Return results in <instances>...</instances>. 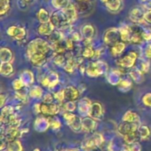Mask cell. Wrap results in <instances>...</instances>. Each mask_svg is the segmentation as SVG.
<instances>
[{
	"label": "cell",
	"instance_id": "cell-1",
	"mask_svg": "<svg viewBox=\"0 0 151 151\" xmlns=\"http://www.w3.org/2000/svg\"><path fill=\"white\" fill-rule=\"evenodd\" d=\"M50 50V46L47 42L43 40L37 39L34 40L29 44L27 47V54L28 56H33L36 54L45 55L48 53Z\"/></svg>",
	"mask_w": 151,
	"mask_h": 151
},
{
	"label": "cell",
	"instance_id": "cell-2",
	"mask_svg": "<svg viewBox=\"0 0 151 151\" xmlns=\"http://www.w3.org/2000/svg\"><path fill=\"white\" fill-rule=\"evenodd\" d=\"M50 22L55 27H61L62 25H64L65 24L68 23L63 11H58V12L54 13L53 15L50 17Z\"/></svg>",
	"mask_w": 151,
	"mask_h": 151
},
{
	"label": "cell",
	"instance_id": "cell-3",
	"mask_svg": "<svg viewBox=\"0 0 151 151\" xmlns=\"http://www.w3.org/2000/svg\"><path fill=\"white\" fill-rule=\"evenodd\" d=\"M8 34L9 36H12V37L15 38L17 40H23L25 36V30L24 28L19 27H17V26H12V27H10L8 29V31H7Z\"/></svg>",
	"mask_w": 151,
	"mask_h": 151
},
{
	"label": "cell",
	"instance_id": "cell-4",
	"mask_svg": "<svg viewBox=\"0 0 151 151\" xmlns=\"http://www.w3.org/2000/svg\"><path fill=\"white\" fill-rule=\"evenodd\" d=\"M68 20V23H71L77 17V10L73 5H69L67 8L62 10Z\"/></svg>",
	"mask_w": 151,
	"mask_h": 151
},
{
	"label": "cell",
	"instance_id": "cell-5",
	"mask_svg": "<svg viewBox=\"0 0 151 151\" xmlns=\"http://www.w3.org/2000/svg\"><path fill=\"white\" fill-rule=\"evenodd\" d=\"M138 129V125L136 123H130V122H125L122 123L119 126V132L123 135L127 134V133H132V132H136Z\"/></svg>",
	"mask_w": 151,
	"mask_h": 151
},
{
	"label": "cell",
	"instance_id": "cell-6",
	"mask_svg": "<svg viewBox=\"0 0 151 151\" xmlns=\"http://www.w3.org/2000/svg\"><path fill=\"white\" fill-rule=\"evenodd\" d=\"M118 38V31L116 29H112V30H108L105 33V36H104V42L108 45L113 46L117 43Z\"/></svg>",
	"mask_w": 151,
	"mask_h": 151
},
{
	"label": "cell",
	"instance_id": "cell-7",
	"mask_svg": "<svg viewBox=\"0 0 151 151\" xmlns=\"http://www.w3.org/2000/svg\"><path fill=\"white\" fill-rule=\"evenodd\" d=\"M136 56H137V55H136V53H134V52H130L125 57H123L122 59H120L119 60V64L122 67H123V68H130L134 64L135 60L136 59Z\"/></svg>",
	"mask_w": 151,
	"mask_h": 151
},
{
	"label": "cell",
	"instance_id": "cell-8",
	"mask_svg": "<svg viewBox=\"0 0 151 151\" xmlns=\"http://www.w3.org/2000/svg\"><path fill=\"white\" fill-rule=\"evenodd\" d=\"M144 16L145 14H143L142 10L139 9V8H133L130 13V19L133 22L141 23L142 22H143Z\"/></svg>",
	"mask_w": 151,
	"mask_h": 151
},
{
	"label": "cell",
	"instance_id": "cell-9",
	"mask_svg": "<svg viewBox=\"0 0 151 151\" xmlns=\"http://www.w3.org/2000/svg\"><path fill=\"white\" fill-rule=\"evenodd\" d=\"M64 95H65V99L70 101H73L78 98L79 93L77 90L75 89L73 87H68L66 89L64 90Z\"/></svg>",
	"mask_w": 151,
	"mask_h": 151
},
{
	"label": "cell",
	"instance_id": "cell-10",
	"mask_svg": "<svg viewBox=\"0 0 151 151\" xmlns=\"http://www.w3.org/2000/svg\"><path fill=\"white\" fill-rule=\"evenodd\" d=\"M54 26L48 22L47 23H43L39 27V33L42 35H50L53 31V28H54Z\"/></svg>",
	"mask_w": 151,
	"mask_h": 151
},
{
	"label": "cell",
	"instance_id": "cell-11",
	"mask_svg": "<svg viewBox=\"0 0 151 151\" xmlns=\"http://www.w3.org/2000/svg\"><path fill=\"white\" fill-rule=\"evenodd\" d=\"M102 113V109H101V104L98 103H94L91 105V109L89 110V114L93 118H99Z\"/></svg>",
	"mask_w": 151,
	"mask_h": 151
},
{
	"label": "cell",
	"instance_id": "cell-12",
	"mask_svg": "<svg viewBox=\"0 0 151 151\" xmlns=\"http://www.w3.org/2000/svg\"><path fill=\"white\" fill-rule=\"evenodd\" d=\"M104 5L109 10L112 11H116L121 7L120 0H102Z\"/></svg>",
	"mask_w": 151,
	"mask_h": 151
},
{
	"label": "cell",
	"instance_id": "cell-13",
	"mask_svg": "<svg viewBox=\"0 0 151 151\" xmlns=\"http://www.w3.org/2000/svg\"><path fill=\"white\" fill-rule=\"evenodd\" d=\"M139 118L137 114L131 111H127L123 116V121L125 122L136 123L139 122Z\"/></svg>",
	"mask_w": 151,
	"mask_h": 151
},
{
	"label": "cell",
	"instance_id": "cell-14",
	"mask_svg": "<svg viewBox=\"0 0 151 151\" xmlns=\"http://www.w3.org/2000/svg\"><path fill=\"white\" fill-rule=\"evenodd\" d=\"M21 133H20L19 130H17V128H12L11 127L8 132H7L6 134V139L9 142H14L15 141V139L19 137Z\"/></svg>",
	"mask_w": 151,
	"mask_h": 151
},
{
	"label": "cell",
	"instance_id": "cell-15",
	"mask_svg": "<svg viewBox=\"0 0 151 151\" xmlns=\"http://www.w3.org/2000/svg\"><path fill=\"white\" fill-rule=\"evenodd\" d=\"M131 29L130 27H124L120 30V36L122 40L124 42L130 41L131 39Z\"/></svg>",
	"mask_w": 151,
	"mask_h": 151
},
{
	"label": "cell",
	"instance_id": "cell-16",
	"mask_svg": "<svg viewBox=\"0 0 151 151\" xmlns=\"http://www.w3.org/2000/svg\"><path fill=\"white\" fill-rule=\"evenodd\" d=\"M38 18L40 19V22L43 24V23H47L50 22V17L49 16L48 12L47 11H45V9H41L38 14Z\"/></svg>",
	"mask_w": 151,
	"mask_h": 151
},
{
	"label": "cell",
	"instance_id": "cell-17",
	"mask_svg": "<svg viewBox=\"0 0 151 151\" xmlns=\"http://www.w3.org/2000/svg\"><path fill=\"white\" fill-rule=\"evenodd\" d=\"M12 59V53L8 48H2L1 50V60L2 62H8Z\"/></svg>",
	"mask_w": 151,
	"mask_h": 151
},
{
	"label": "cell",
	"instance_id": "cell-18",
	"mask_svg": "<svg viewBox=\"0 0 151 151\" xmlns=\"http://www.w3.org/2000/svg\"><path fill=\"white\" fill-rule=\"evenodd\" d=\"M52 4L58 9H64L70 5L68 0H52Z\"/></svg>",
	"mask_w": 151,
	"mask_h": 151
},
{
	"label": "cell",
	"instance_id": "cell-19",
	"mask_svg": "<svg viewBox=\"0 0 151 151\" xmlns=\"http://www.w3.org/2000/svg\"><path fill=\"white\" fill-rule=\"evenodd\" d=\"M138 134L136 132H132V133H127V134L124 135V139L125 142L128 145H131V144L135 143L136 140L137 139Z\"/></svg>",
	"mask_w": 151,
	"mask_h": 151
},
{
	"label": "cell",
	"instance_id": "cell-20",
	"mask_svg": "<svg viewBox=\"0 0 151 151\" xmlns=\"http://www.w3.org/2000/svg\"><path fill=\"white\" fill-rule=\"evenodd\" d=\"M89 6L90 3L88 1H78L76 8L80 12H85L89 9Z\"/></svg>",
	"mask_w": 151,
	"mask_h": 151
},
{
	"label": "cell",
	"instance_id": "cell-21",
	"mask_svg": "<svg viewBox=\"0 0 151 151\" xmlns=\"http://www.w3.org/2000/svg\"><path fill=\"white\" fill-rule=\"evenodd\" d=\"M124 49V44L122 42H117L115 45H113L111 49V52L113 55H117L121 53Z\"/></svg>",
	"mask_w": 151,
	"mask_h": 151
},
{
	"label": "cell",
	"instance_id": "cell-22",
	"mask_svg": "<svg viewBox=\"0 0 151 151\" xmlns=\"http://www.w3.org/2000/svg\"><path fill=\"white\" fill-rule=\"evenodd\" d=\"M82 33H83L84 36L86 38L87 40H91V38L92 37L93 35L94 30L92 26L86 25L84 27Z\"/></svg>",
	"mask_w": 151,
	"mask_h": 151
},
{
	"label": "cell",
	"instance_id": "cell-23",
	"mask_svg": "<svg viewBox=\"0 0 151 151\" xmlns=\"http://www.w3.org/2000/svg\"><path fill=\"white\" fill-rule=\"evenodd\" d=\"M13 71L12 65L9 63H5L1 65V73L4 76H8Z\"/></svg>",
	"mask_w": 151,
	"mask_h": 151
},
{
	"label": "cell",
	"instance_id": "cell-24",
	"mask_svg": "<svg viewBox=\"0 0 151 151\" xmlns=\"http://www.w3.org/2000/svg\"><path fill=\"white\" fill-rule=\"evenodd\" d=\"M87 72H88V74H89L91 76H97L99 75L101 73V70H99L98 68H97L96 65H92V66H90L89 68L87 70Z\"/></svg>",
	"mask_w": 151,
	"mask_h": 151
},
{
	"label": "cell",
	"instance_id": "cell-25",
	"mask_svg": "<svg viewBox=\"0 0 151 151\" xmlns=\"http://www.w3.org/2000/svg\"><path fill=\"white\" fill-rule=\"evenodd\" d=\"M1 15H3L9 10L10 0H1Z\"/></svg>",
	"mask_w": 151,
	"mask_h": 151
},
{
	"label": "cell",
	"instance_id": "cell-26",
	"mask_svg": "<svg viewBox=\"0 0 151 151\" xmlns=\"http://www.w3.org/2000/svg\"><path fill=\"white\" fill-rule=\"evenodd\" d=\"M139 134L142 139H146L150 135V130L146 126H142L139 128Z\"/></svg>",
	"mask_w": 151,
	"mask_h": 151
},
{
	"label": "cell",
	"instance_id": "cell-27",
	"mask_svg": "<svg viewBox=\"0 0 151 151\" xmlns=\"http://www.w3.org/2000/svg\"><path fill=\"white\" fill-rule=\"evenodd\" d=\"M53 48L55 51L57 53H64L65 50V47H63L62 45H61L60 42H55L53 43Z\"/></svg>",
	"mask_w": 151,
	"mask_h": 151
},
{
	"label": "cell",
	"instance_id": "cell-28",
	"mask_svg": "<svg viewBox=\"0 0 151 151\" xmlns=\"http://www.w3.org/2000/svg\"><path fill=\"white\" fill-rule=\"evenodd\" d=\"M94 53H95V52L92 50L91 47H87L86 49L85 50V51H84L83 56H85V57H88V58L93 57Z\"/></svg>",
	"mask_w": 151,
	"mask_h": 151
},
{
	"label": "cell",
	"instance_id": "cell-29",
	"mask_svg": "<svg viewBox=\"0 0 151 151\" xmlns=\"http://www.w3.org/2000/svg\"><path fill=\"white\" fill-rule=\"evenodd\" d=\"M40 111L44 114H50V104H42L40 106Z\"/></svg>",
	"mask_w": 151,
	"mask_h": 151
},
{
	"label": "cell",
	"instance_id": "cell-30",
	"mask_svg": "<svg viewBox=\"0 0 151 151\" xmlns=\"http://www.w3.org/2000/svg\"><path fill=\"white\" fill-rule=\"evenodd\" d=\"M138 143H133L127 147V151H140V147H137Z\"/></svg>",
	"mask_w": 151,
	"mask_h": 151
},
{
	"label": "cell",
	"instance_id": "cell-31",
	"mask_svg": "<svg viewBox=\"0 0 151 151\" xmlns=\"http://www.w3.org/2000/svg\"><path fill=\"white\" fill-rule=\"evenodd\" d=\"M64 60H65V59H64L63 56H61V55H58V56L56 57V59H55V62H56L57 65H61L63 64Z\"/></svg>",
	"mask_w": 151,
	"mask_h": 151
},
{
	"label": "cell",
	"instance_id": "cell-32",
	"mask_svg": "<svg viewBox=\"0 0 151 151\" xmlns=\"http://www.w3.org/2000/svg\"><path fill=\"white\" fill-rule=\"evenodd\" d=\"M55 98L57 100H59V101H62V100L65 99V95H64V91H60V92H58L55 95Z\"/></svg>",
	"mask_w": 151,
	"mask_h": 151
},
{
	"label": "cell",
	"instance_id": "cell-33",
	"mask_svg": "<svg viewBox=\"0 0 151 151\" xmlns=\"http://www.w3.org/2000/svg\"><path fill=\"white\" fill-rule=\"evenodd\" d=\"M14 88H15L16 89L19 90V89H21V88H22L23 84H22V82L20 80H16L15 82H14Z\"/></svg>",
	"mask_w": 151,
	"mask_h": 151
},
{
	"label": "cell",
	"instance_id": "cell-34",
	"mask_svg": "<svg viewBox=\"0 0 151 151\" xmlns=\"http://www.w3.org/2000/svg\"><path fill=\"white\" fill-rule=\"evenodd\" d=\"M144 19L149 23H151V11H148V12H147L146 14H145Z\"/></svg>",
	"mask_w": 151,
	"mask_h": 151
},
{
	"label": "cell",
	"instance_id": "cell-35",
	"mask_svg": "<svg viewBox=\"0 0 151 151\" xmlns=\"http://www.w3.org/2000/svg\"><path fill=\"white\" fill-rule=\"evenodd\" d=\"M66 46L68 48L72 49L73 47V41L71 40H68L66 42Z\"/></svg>",
	"mask_w": 151,
	"mask_h": 151
},
{
	"label": "cell",
	"instance_id": "cell-36",
	"mask_svg": "<svg viewBox=\"0 0 151 151\" xmlns=\"http://www.w3.org/2000/svg\"><path fill=\"white\" fill-rule=\"evenodd\" d=\"M145 53H146V56H147L148 58H151V45H150L149 47H147Z\"/></svg>",
	"mask_w": 151,
	"mask_h": 151
},
{
	"label": "cell",
	"instance_id": "cell-37",
	"mask_svg": "<svg viewBox=\"0 0 151 151\" xmlns=\"http://www.w3.org/2000/svg\"><path fill=\"white\" fill-rule=\"evenodd\" d=\"M52 127H53V128H57V127H59V122H58L56 121H53V122H52Z\"/></svg>",
	"mask_w": 151,
	"mask_h": 151
},
{
	"label": "cell",
	"instance_id": "cell-38",
	"mask_svg": "<svg viewBox=\"0 0 151 151\" xmlns=\"http://www.w3.org/2000/svg\"><path fill=\"white\" fill-rule=\"evenodd\" d=\"M3 101H4V96H1V106L3 105Z\"/></svg>",
	"mask_w": 151,
	"mask_h": 151
},
{
	"label": "cell",
	"instance_id": "cell-39",
	"mask_svg": "<svg viewBox=\"0 0 151 151\" xmlns=\"http://www.w3.org/2000/svg\"><path fill=\"white\" fill-rule=\"evenodd\" d=\"M24 1H25L26 2H31L33 0H24Z\"/></svg>",
	"mask_w": 151,
	"mask_h": 151
},
{
	"label": "cell",
	"instance_id": "cell-40",
	"mask_svg": "<svg viewBox=\"0 0 151 151\" xmlns=\"http://www.w3.org/2000/svg\"><path fill=\"white\" fill-rule=\"evenodd\" d=\"M67 151H77V150H74V149H71V150H67Z\"/></svg>",
	"mask_w": 151,
	"mask_h": 151
},
{
	"label": "cell",
	"instance_id": "cell-41",
	"mask_svg": "<svg viewBox=\"0 0 151 151\" xmlns=\"http://www.w3.org/2000/svg\"><path fill=\"white\" fill-rule=\"evenodd\" d=\"M34 151H40V150H39V149H36V150H34Z\"/></svg>",
	"mask_w": 151,
	"mask_h": 151
},
{
	"label": "cell",
	"instance_id": "cell-42",
	"mask_svg": "<svg viewBox=\"0 0 151 151\" xmlns=\"http://www.w3.org/2000/svg\"><path fill=\"white\" fill-rule=\"evenodd\" d=\"M78 1H88V0H78Z\"/></svg>",
	"mask_w": 151,
	"mask_h": 151
},
{
	"label": "cell",
	"instance_id": "cell-43",
	"mask_svg": "<svg viewBox=\"0 0 151 151\" xmlns=\"http://www.w3.org/2000/svg\"><path fill=\"white\" fill-rule=\"evenodd\" d=\"M142 1H145V0H142Z\"/></svg>",
	"mask_w": 151,
	"mask_h": 151
}]
</instances>
